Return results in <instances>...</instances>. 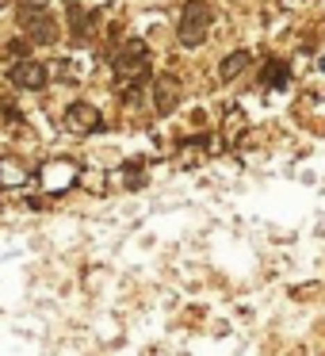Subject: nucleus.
<instances>
[{"instance_id": "obj_1", "label": "nucleus", "mask_w": 325, "mask_h": 356, "mask_svg": "<svg viewBox=\"0 0 325 356\" xmlns=\"http://www.w3.org/2000/svg\"><path fill=\"white\" fill-rule=\"evenodd\" d=\"M215 24V12H210L207 0H188L184 16H180V42L184 47H199L207 39V27Z\"/></svg>"}, {"instance_id": "obj_2", "label": "nucleus", "mask_w": 325, "mask_h": 356, "mask_svg": "<svg viewBox=\"0 0 325 356\" xmlns=\"http://www.w3.org/2000/svg\"><path fill=\"white\" fill-rule=\"evenodd\" d=\"M19 19H24V31L31 35L35 42H54V39H58V24H54V16H50V12L42 8V4H39L35 12L27 8Z\"/></svg>"}, {"instance_id": "obj_3", "label": "nucleus", "mask_w": 325, "mask_h": 356, "mask_svg": "<svg viewBox=\"0 0 325 356\" xmlns=\"http://www.w3.org/2000/svg\"><path fill=\"white\" fill-rule=\"evenodd\" d=\"M77 184V165L73 161H47L42 165V188L47 192H65Z\"/></svg>"}, {"instance_id": "obj_4", "label": "nucleus", "mask_w": 325, "mask_h": 356, "mask_svg": "<svg viewBox=\"0 0 325 356\" xmlns=\"http://www.w3.org/2000/svg\"><path fill=\"white\" fill-rule=\"evenodd\" d=\"M96 127H100V111H96L92 104H69V111H65V131L69 134H92Z\"/></svg>"}, {"instance_id": "obj_5", "label": "nucleus", "mask_w": 325, "mask_h": 356, "mask_svg": "<svg viewBox=\"0 0 325 356\" xmlns=\"http://www.w3.org/2000/svg\"><path fill=\"white\" fill-rule=\"evenodd\" d=\"M146 42L142 39H131L123 47V58H119V73L123 77H146Z\"/></svg>"}, {"instance_id": "obj_6", "label": "nucleus", "mask_w": 325, "mask_h": 356, "mask_svg": "<svg viewBox=\"0 0 325 356\" xmlns=\"http://www.w3.org/2000/svg\"><path fill=\"white\" fill-rule=\"evenodd\" d=\"M176 104H180L176 77H157L153 81V108H157V115H172V111H176Z\"/></svg>"}, {"instance_id": "obj_7", "label": "nucleus", "mask_w": 325, "mask_h": 356, "mask_svg": "<svg viewBox=\"0 0 325 356\" xmlns=\"http://www.w3.org/2000/svg\"><path fill=\"white\" fill-rule=\"evenodd\" d=\"M12 85H16V88H27V92H39V88H47V65H39V62H19L16 70H12Z\"/></svg>"}, {"instance_id": "obj_8", "label": "nucleus", "mask_w": 325, "mask_h": 356, "mask_svg": "<svg viewBox=\"0 0 325 356\" xmlns=\"http://www.w3.org/2000/svg\"><path fill=\"white\" fill-rule=\"evenodd\" d=\"M27 165L24 161H16V157H0V184L4 188H19V184H27Z\"/></svg>"}, {"instance_id": "obj_9", "label": "nucleus", "mask_w": 325, "mask_h": 356, "mask_svg": "<svg viewBox=\"0 0 325 356\" xmlns=\"http://www.w3.org/2000/svg\"><path fill=\"white\" fill-rule=\"evenodd\" d=\"M245 65H249V54H245V50H238V54H230L222 65H218V73H222V81H233Z\"/></svg>"}, {"instance_id": "obj_10", "label": "nucleus", "mask_w": 325, "mask_h": 356, "mask_svg": "<svg viewBox=\"0 0 325 356\" xmlns=\"http://www.w3.org/2000/svg\"><path fill=\"white\" fill-rule=\"evenodd\" d=\"M260 81H264V85H283V81H287V65L283 62H272L268 70H264Z\"/></svg>"}]
</instances>
